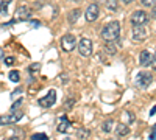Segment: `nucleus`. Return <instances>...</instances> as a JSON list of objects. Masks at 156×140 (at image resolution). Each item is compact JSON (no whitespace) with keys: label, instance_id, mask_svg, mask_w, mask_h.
<instances>
[{"label":"nucleus","instance_id":"6","mask_svg":"<svg viewBox=\"0 0 156 140\" xmlns=\"http://www.w3.org/2000/svg\"><path fill=\"white\" fill-rule=\"evenodd\" d=\"M31 17V9L28 6H19L14 12V22H23V20H28Z\"/></svg>","mask_w":156,"mask_h":140},{"label":"nucleus","instance_id":"12","mask_svg":"<svg viewBox=\"0 0 156 140\" xmlns=\"http://www.w3.org/2000/svg\"><path fill=\"white\" fill-rule=\"evenodd\" d=\"M59 132H69V129H70V121H69V118L66 117V115H62V117H59V120H58V128H56Z\"/></svg>","mask_w":156,"mask_h":140},{"label":"nucleus","instance_id":"30","mask_svg":"<svg viewBox=\"0 0 156 140\" xmlns=\"http://www.w3.org/2000/svg\"><path fill=\"white\" fill-rule=\"evenodd\" d=\"M151 17H153V19L156 20V5H154V6L151 8Z\"/></svg>","mask_w":156,"mask_h":140},{"label":"nucleus","instance_id":"13","mask_svg":"<svg viewBox=\"0 0 156 140\" xmlns=\"http://www.w3.org/2000/svg\"><path fill=\"white\" fill-rule=\"evenodd\" d=\"M115 134L117 137H125L129 134V126L126 123H120V125H117L115 126Z\"/></svg>","mask_w":156,"mask_h":140},{"label":"nucleus","instance_id":"18","mask_svg":"<svg viewBox=\"0 0 156 140\" xmlns=\"http://www.w3.org/2000/svg\"><path fill=\"white\" fill-rule=\"evenodd\" d=\"M123 120H125V123H126V125H131V123L134 121V115H133V112H129V111L123 112Z\"/></svg>","mask_w":156,"mask_h":140},{"label":"nucleus","instance_id":"24","mask_svg":"<svg viewBox=\"0 0 156 140\" xmlns=\"http://www.w3.org/2000/svg\"><path fill=\"white\" fill-rule=\"evenodd\" d=\"M154 2H156V0H142V2H140V3H142V5H144L145 8H150V6L153 8V6H154Z\"/></svg>","mask_w":156,"mask_h":140},{"label":"nucleus","instance_id":"17","mask_svg":"<svg viewBox=\"0 0 156 140\" xmlns=\"http://www.w3.org/2000/svg\"><path fill=\"white\" fill-rule=\"evenodd\" d=\"M105 5H106L108 11H117V8H119L117 0H105Z\"/></svg>","mask_w":156,"mask_h":140},{"label":"nucleus","instance_id":"29","mask_svg":"<svg viewBox=\"0 0 156 140\" xmlns=\"http://www.w3.org/2000/svg\"><path fill=\"white\" fill-rule=\"evenodd\" d=\"M150 138H153V140H156V125H154V128H153V132L150 134Z\"/></svg>","mask_w":156,"mask_h":140},{"label":"nucleus","instance_id":"4","mask_svg":"<svg viewBox=\"0 0 156 140\" xmlns=\"http://www.w3.org/2000/svg\"><path fill=\"white\" fill-rule=\"evenodd\" d=\"M55 101H56V92L51 89V90H50L45 97H42V98L37 100V104L41 106V108H51V106L55 104Z\"/></svg>","mask_w":156,"mask_h":140},{"label":"nucleus","instance_id":"14","mask_svg":"<svg viewBox=\"0 0 156 140\" xmlns=\"http://www.w3.org/2000/svg\"><path fill=\"white\" fill-rule=\"evenodd\" d=\"M12 0H0V16H6Z\"/></svg>","mask_w":156,"mask_h":140},{"label":"nucleus","instance_id":"3","mask_svg":"<svg viewBox=\"0 0 156 140\" xmlns=\"http://www.w3.org/2000/svg\"><path fill=\"white\" fill-rule=\"evenodd\" d=\"M22 117H23V112H22V111L8 114V115H0V125H2V126H6V125L17 123L19 120H22Z\"/></svg>","mask_w":156,"mask_h":140},{"label":"nucleus","instance_id":"15","mask_svg":"<svg viewBox=\"0 0 156 140\" xmlns=\"http://www.w3.org/2000/svg\"><path fill=\"white\" fill-rule=\"evenodd\" d=\"M80 14H81V11L78 9V8L72 9V11L69 12V23H70V25H73V23L78 20V17H80Z\"/></svg>","mask_w":156,"mask_h":140},{"label":"nucleus","instance_id":"5","mask_svg":"<svg viewBox=\"0 0 156 140\" xmlns=\"http://www.w3.org/2000/svg\"><path fill=\"white\" fill-rule=\"evenodd\" d=\"M151 83H153V76H151L150 73H147V72L137 73V76H136V84H137L140 89H147Z\"/></svg>","mask_w":156,"mask_h":140},{"label":"nucleus","instance_id":"25","mask_svg":"<svg viewBox=\"0 0 156 140\" xmlns=\"http://www.w3.org/2000/svg\"><path fill=\"white\" fill-rule=\"evenodd\" d=\"M39 69H41V64H31V66L28 67V70H30L31 73H36V72H39Z\"/></svg>","mask_w":156,"mask_h":140},{"label":"nucleus","instance_id":"32","mask_svg":"<svg viewBox=\"0 0 156 140\" xmlns=\"http://www.w3.org/2000/svg\"><path fill=\"white\" fill-rule=\"evenodd\" d=\"M31 25H33V27H39V25H41V22H36V20H33V22H31Z\"/></svg>","mask_w":156,"mask_h":140},{"label":"nucleus","instance_id":"33","mask_svg":"<svg viewBox=\"0 0 156 140\" xmlns=\"http://www.w3.org/2000/svg\"><path fill=\"white\" fill-rule=\"evenodd\" d=\"M122 2H125V3H131V0H122Z\"/></svg>","mask_w":156,"mask_h":140},{"label":"nucleus","instance_id":"19","mask_svg":"<svg viewBox=\"0 0 156 140\" xmlns=\"http://www.w3.org/2000/svg\"><path fill=\"white\" fill-rule=\"evenodd\" d=\"M112 126H114V121L112 120H106L105 123H103L101 129H103V132H111L112 131Z\"/></svg>","mask_w":156,"mask_h":140},{"label":"nucleus","instance_id":"26","mask_svg":"<svg viewBox=\"0 0 156 140\" xmlns=\"http://www.w3.org/2000/svg\"><path fill=\"white\" fill-rule=\"evenodd\" d=\"M72 104H73V98H67V101L64 103V108H66V109H70Z\"/></svg>","mask_w":156,"mask_h":140},{"label":"nucleus","instance_id":"21","mask_svg":"<svg viewBox=\"0 0 156 140\" xmlns=\"http://www.w3.org/2000/svg\"><path fill=\"white\" fill-rule=\"evenodd\" d=\"M9 80H11L12 83H19V81H20V73H19L17 70L9 72Z\"/></svg>","mask_w":156,"mask_h":140},{"label":"nucleus","instance_id":"11","mask_svg":"<svg viewBox=\"0 0 156 140\" xmlns=\"http://www.w3.org/2000/svg\"><path fill=\"white\" fill-rule=\"evenodd\" d=\"M151 59H153V55L148 52V50H142L140 55H139V62L142 67H148L151 66Z\"/></svg>","mask_w":156,"mask_h":140},{"label":"nucleus","instance_id":"7","mask_svg":"<svg viewBox=\"0 0 156 140\" xmlns=\"http://www.w3.org/2000/svg\"><path fill=\"white\" fill-rule=\"evenodd\" d=\"M75 45H76V39L73 34H66L61 37V48L64 52H72L75 48Z\"/></svg>","mask_w":156,"mask_h":140},{"label":"nucleus","instance_id":"9","mask_svg":"<svg viewBox=\"0 0 156 140\" xmlns=\"http://www.w3.org/2000/svg\"><path fill=\"white\" fill-rule=\"evenodd\" d=\"M131 22L133 25H145L148 22V14L142 9H137L131 14Z\"/></svg>","mask_w":156,"mask_h":140},{"label":"nucleus","instance_id":"10","mask_svg":"<svg viewBox=\"0 0 156 140\" xmlns=\"http://www.w3.org/2000/svg\"><path fill=\"white\" fill-rule=\"evenodd\" d=\"M147 37V30L142 25H134L133 27V39L136 42H142Z\"/></svg>","mask_w":156,"mask_h":140},{"label":"nucleus","instance_id":"22","mask_svg":"<svg viewBox=\"0 0 156 140\" xmlns=\"http://www.w3.org/2000/svg\"><path fill=\"white\" fill-rule=\"evenodd\" d=\"M31 138H33V140H47V138H48V135H47V134H44V132H39V134H33V135H31Z\"/></svg>","mask_w":156,"mask_h":140},{"label":"nucleus","instance_id":"8","mask_svg":"<svg viewBox=\"0 0 156 140\" xmlns=\"http://www.w3.org/2000/svg\"><path fill=\"white\" fill-rule=\"evenodd\" d=\"M98 16H100V8H98V5H97V3H90V5L87 6L86 12H84L86 20H87V22H95V20L98 19Z\"/></svg>","mask_w":156,"mask_h":140},{"label":"nucleus","instance_id":"1","mask_svg":"<svg viewBox=\"0 0 156 140\" xmlns=\"http://www.w3.org/2000/svg\"><path fill=\"white\" fill-rule=\"evenodd\" d=\"M101 37L105 39V42L117 41L120 37V23L117 20H114V22H109L108 25H105L103 30H101Z\"/></svg>","mask_w":156,"mask_h":140},{"label":"nucleus","instance_id":"2","mask_svg":"<svg viewBox=\"0 0 156 140\" xmlns=\"http://www.w3.org/2000/svg\"><path fill=\"white\" fill-rule=\"evenodd\" d=\"M78 52L84 58L90 56L92 55V41L87 39V37H81L80 42H78Z\"/></svg>","mask_w":156,"mask_h":140},{"label":"nucleus","instance_id":"34","mask_svg":"<svg viewBox=\"0 0 156 140\" xmlns=\"http://www.w3.org/2000/svg\"><path fill=\"white\" fill-rule=\"evenodd\" d=\"M0 58H3V52H2V50H0Z\"/></svg>","mask_w":156,"mask_h":140},{"label":"nucleus","instance_id":"28","mask_svg":"<svg viewBox=\"0 0 156 140\" xmlns=\"http://www.w3.org/2000/svg\"><path fill=\"white\" fill-rule=\"evenodd\" d=\"M151 67L156 70V53L153 55V59H151Z\"/></svg>","mask_w":156,"mask_h":140},{"label":"nucleus","instance_id":"31","mask_svg":"<svg viewBox=\"0 0 156 140\" xmlns=\"http://www.w3.org/2000/svg\"><path fill=\"white\" fill-rule=\"evenodd\" d=\"M154 114H156V106H153L151 111H150V115H154Z\"/></svg>","mask_w":156,"mask_h":140},{"label":"nucleus","instance_id":"16","mask_svg":"<svg viewBox=\"0 0 156 140\" xmlns=\"http://www.w3.org/2000/svg\"><path fill=\"white\" fill-rule=\"evenodd\" d=\"M75 135H76V138H87L90 135V131L86 129V128H78L76 132H75Z\"/></svg>","mask_w":156,"mask_h":140},{"label":"nucleus","instance_id":"20","mask_svg":"<svg viewBox=\"0 0 156 140\" xmlns=\"http://www.w3.org/2000/svg\"><path fill=\"white\" fill-rule=\"evenodd\" d=\"M105 50H106V53H109V55H114L115 52H117V48H115V45L111 42V41H108L106 44H105Z\"/></svg>","mask_w":156,"mask_h":140},{"label":"nucleus","instance_id":"27","mask_svg":"<svg viewBox=\"0 0 156 140\" xmlns=\"http://www.w3.org/2000/svg\"><path fill=\"white\" fill-rule=\"evenodd\" d=\"M22 101H23V100H22V98H19V100L16 101V103H14V104H12V108H11V111H16V109H17V108H19V106L22 104Z\"/></svg>","mask_w":156,"mask_h":140},{"label":"nucleus","instance_id":"23","mask_svg":"<svg viewBox=\"0 0 156 140\" xmlns=\"http://www.w3.org/2000/svg\"><path fill=\"white\" fill-rule=\"evenodd\" d=\"M14 56H6V58H3V64L5 66H12V64H14Z\"/></svg>","mask_w":156,"mask_h":140}]
</instances>
